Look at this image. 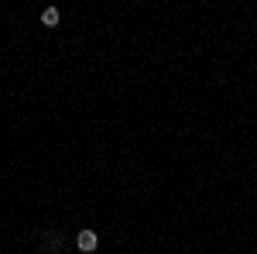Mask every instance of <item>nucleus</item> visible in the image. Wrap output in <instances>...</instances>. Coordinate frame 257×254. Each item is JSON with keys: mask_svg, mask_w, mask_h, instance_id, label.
Segmentation results:
<instances>
[{"mask_svg": "<svg viewBox=\"0 0 257 254\" xmlns=\"http://www.w3.org/2000/svg\"><path fill=\"white\" fill-rule=\"evenodd\" d=\"M96 244H100V241H96V234H93V230H83V234H79V251L93 254V251H96Z\"/></svg>", "mask_w": 257, "mask_h": 254, "instance_id": "f257e3e1", "label": "nucleus"}, {"mask_svg": "<svg viewBox=\"0 0 257 254\" xmlns=\"http://www.w3.org/2000/svg\"><path fill=\"white\" fill-rule=\"evenodd\" d=\"M41 21H45L48 28H55V24H58V10H55V7H48V10L41 14Z\"/></svg>", "mask_w": 257, "mask_h": 254, "instance_id": "f03ea898", "label": "nucleus"}]
</instances>
